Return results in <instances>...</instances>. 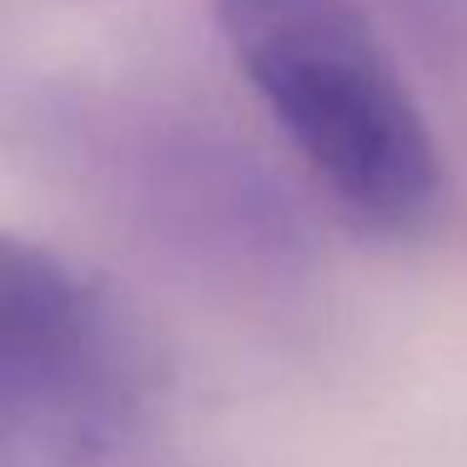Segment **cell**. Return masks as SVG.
<instances>
[{"instance_id":"cell-1","label":"cell","mask_w":467,"mask_h":467,"mask_svg":"<svg viewBox=\"0 0 467 467\" xmlns=\"http://www.w3.org/2000/svg\"><path fill=\"white\" fill-rule=\"evenodd\" d=\"M236 71L347 222L412 236L442 202V151L352 0H216Z\"/></svg>"},{"instance_id":"cell-2","label":"cell","mask_w":467,"mask_h":467,"mask_svg":"<svg viewBox=\"0 0 467 467\" xmlns=\"http://www.w3.org/2000/svg\"><path fill=\"white\" fill-rule=\"evenodd\" d=\"M0 467H182L146 327L116 286L36 242L0 256Z\"/></svg>"}]
</instances>
